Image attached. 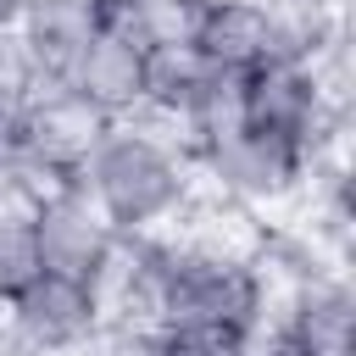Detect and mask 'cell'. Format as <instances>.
Listing matches in <instances>:
<instances>
[{
    "label": "cell",
    "instance_id": "cell-12",
    "mask_svg": "<svg viewBox=\"0 0 356 356\" xmlns=\"http://www.w3.org/2000/svg\"><path fill=\"white\" fill-rule=\"evenodd\" d=\"M95 356H189V350L156 323H106L95 334Z\"/></svg>",
    "mask_w": 356,
    "mask_h": 356
},
{
    "label": "cell",
    "instance_id": "cell-7",
    "mask_svg": "<svg viewBox=\"0 0 356 356\" xmlns=\"http://www.w3.org/2000/svg\"><path fill=\"white\" fill-rule=\"evenodd\" d=\"M273 339L312 350V356H356V289L350 273H317L295 289H284Z\"/></svg>",
    "mask_w": 356,
    "mask_h": 356
},
{
    "label": "cell",
    "instance_id": "cell-17",
    "mask_svg": "<svg viewBox=\"0 0 356 356\" xmlns=\"http://www.w3.org/2000/svg\"><path fill=\"white\" fill-rule=\"evenodd\" d=\"M0 206H11V200H6V161H0Z\"/></svg>",
    "mask_w": 356,
    "mask_h": 356
},
{
    "label": "cell",
    "instance_id": "cell-14",
    "mask_svg": "<svg viewBox=\"0 0 356 356\" xmlns=\"http://www.w3.org/2000/svg\"><path fill=\"white\" fill-rule=\"evenodd\" d=\"M33 0H0V33H11L17 22H22V11H28Z\"/></svg>",
    "mask_w": 356,
    "mask_h": 356
},
{
    "label": "cell",
    "instance_id": "cell-4",
    "mask_svg": "<svg viewBox=\"0 0 356 356\" xmlns=\"http://www.w3.org/2000/svg\"><path fill=\"white\" fill-rule=\"evenodd\" d=\"M339 117V106H328L312 83V72L300 61H261L250 72L234 78V122L289 139V145H312L328 122Z\"/></svg>",
    "mask_w": 356,
    "mask_h": 356
},
{
    "label": "cell",
    "instance_id": "cell-15",
    "mask_svg": "<svg viewBox=\"0 0 356 356\" xmlns=\"http://www.w3.org/2000/svg\"><path fill=\"white\" fill-rule=\"evenodd\" d=\"M261 356H312V350H295V345H284V339H267Z\"/></svg>",
    "mask_w": 356,
    "mask_h": 356
},
{
    "label": "cell",
    "instance_id": "cell-8",
    "mask_svg": "<svg viewBox=\"0 0 356 356\" xmlns=\"http://www.w3.org/2000/svg\"><path fill=\"white\" fill-rule=\"evenodd\" d=\"M189 50L211 72H228V78L273 61V11H267V0H200V11L189 22Z\"/></svg>",
    "mask_w": 356,
    "mask_h": 356
},
{
    "label": "cell",
    "instance_id": "cell-9",
    "mask_svg": "<svg viewBox=\"0 0 356 356\" xmlns=\"http://www.w3.org/2000/svg\"><path fill=\"white\" fill-rule=\"evenodd\" d=\"M100 33V6L95 0H33L17 22V39L28 50V67L39 83H67L89 39Z\"/></svg>",
    "mask_w": 356,
    "mask_h": 356
},
{
    "label": "cell",
    "instance_id": "cell-5",
    "mask_svg": "<svg viewBox=\"0 0 356 356\" xmlns=\"http://www.w3.org/2000/svg\"><path fill=\"white\" fill-rule=\"evenodd\" d=\"M28 222H33L39 261H44L50 273L89 278V273L100 267V256L117 245V228L100 217V206L83 195L78 178L50 184L44 195H33V200H28Z\"/></svg>",
    "mask_w": 356,
    "mask_h": 356
},
{
    "label": "cell",
    "instance_id": "cell-2",
    "mask_svg": "<svg viewBox=\"0 0 356 356\" xmlns=\"http://www.w3.org/2000/svg\"><path fill=\"white\" fill-rule=\"evenodd\" d=\"M78 184L117 234H167L195 200L189 150L150 117L111 122L95 156L83 161Z\"/></svg>",
    "mask_w": 356,
    "mask_h": 356
},
{
    "label": "cell",
    "instance_id": "cell-16",
    "mask_svg": "<svg viewBox=\"0 0 356 356\" xmlns=\"http://www.w3.org/2000/svg\"><path fill=\"white\" fill-rule=\"evenodd\" d=\"M312 6H323V11H334V17H350V0H312Z\"/></svg>",
    "mask_w": 356,
    "mask_h": 356
},
{
    "label": "cell",
    "instance_id": "cell-10",
    "mask_svg": "<svg viewBox=\"0 0 356 356\" xmlns=\"http://www.w3.org/2000/svg\"><path fill=\"white\" fill-rule=\"evenodd\" d=\"M67 89L83 95L111 122L139 117V106H145V50L134 39H117V33L100 28L89 39V50L78 56V67L67 72Z\"/></svg>",
    "mask_w": 356,
    "mask_h": 356
},
{
    "label": "cell",
    "instance_id": "cell-18",
    "mask_svg": "<svg viewBox=\"0 0 356 356\" xmlns=\"http://www.w3.org/2000/svg\"><path fill=\"white\" fill-rule=\"evenodd\" d=\"M0 111H6V106H0Z\"/></svg>",
    "mask_w": 356,
    "mask_h": 356
},
{
    "label": "cell",
    "instance_id": "cell-1",
    "mask_svg": "<svg viewBox=\"0 0 356 356\" xmlns=\"http://www.w3.org/2000/svg\"><path fill=\"white\" fill-rule=\"evenodd\" d=\"M278 295L261 284L250 261L189 250L167 234V256L150 289V323L167 328L184 350L222 339H273Z\"/></svg>",
    "mask_w": 356,
    "mask_h": 356
},
{
    "label": "cell",
    "instance_id": "cell-6",
    "mask_svg": "<svg viewBox=\"0 0 356 356\" xmlns=\"http://www.w3.org/2000/svg\"><path fill=\"white\" fill-rule=\"evenodd\" d=\"M6 317H11L17 339L28 345V356L78 350V345H89V339L106 328L95 289H89L83 278H72V273H50V267H44L11 306H6Z\"/></svg>",
    "mask_w": 356,
    "mask_h": 356
},
{
    "label": "cell",
    "instance_id": "cell-13",
    "mask_svg": "<svg viewBox=\"0 0 356 356\" xmlns=\"http://www.w3.org/2000/svg\"><path fill=\"white\" fill-rule=\"evenodd\" d=\"M33 89H39V78H33L28 50H22L17 28H11V33H0V106H22Z\"/></svg>",
    "mask_w": 356,
    "mask_h": 356
},
{
    "label": "cell",
    "instance_id": "cell-11",
    "mask_svg": "<svg viewBox=\"0 0 356 356\" xmlns=\"http://www.w3.org/2000/svg\"><path fill=\"white\" fill-rule=\"evenodd\" d=\"M39 273H44V261L33 245L28 206H0V306H11Z\"/></svg>",
    "mask_w": 356,
    "mask_h": 356
},
{
    "label": "cell",
    "instance_id": "cell-3",
    "mask_svg": "<svg viewBox=\"0 0 356 356\" xmlns=\"http://www.w3.org/2000/svg\"><path fill=\"white\" fill-rule=\"evenodd\" d=\"M189 167H195V189L211 200H228L239 211H278L295 206L300 178H306V156L289 139L256 134L245 122H228L217 134H206L200 145H189Z\"/></svg>",
    "mask_w": 356,
    "mask_h": 356
}]
</instances>
